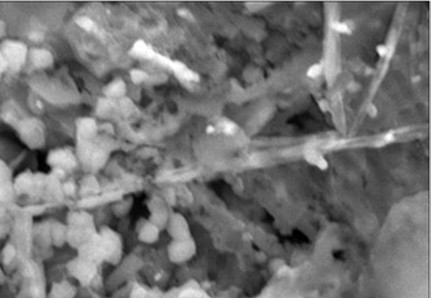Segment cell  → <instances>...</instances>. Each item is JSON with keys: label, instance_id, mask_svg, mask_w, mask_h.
Segmentation results:
<instances>
[{"label": "cell", "instance_id": "cell-1", "mask_svg": "<svg viewBox=\"0 0 431 298\" xmlns=\"http://www.w3.org/2000/svg\"><path fill=\"white\" fill-rule=\"evenodd\" d=\"M98 234L104 248V260L112 264L119 263L123 255V240L120 234L110 228H104Z\"/></svg>", "mask_w": 431, "mask_h": 298}, {"label": "cell", "instance_id": "cell-2", "mask_svg": "<svg viewBox=\"0 0 431 298\" xmlns=\"http://www.w3.org/2000/svg\"><path fill=\"white\" fill-rule=\"evenodd\" d=\"M196 254V243L192 237L184 240H172L168 245V258L172 263H186L194 258Z\"/></svg>", "mask_w": 431, "mask_h": 298}, {"label": "cell", "instance_id": "cell-3", "mask_svg": "<svg viewBox=\"0 0 431 298\" xmlns=\"http://www.w3.org/2000/svg\"><path fill=\"white\" fill-rule=\"evenodd\" d=\"M20 138L30 147H41L46 142L44 127L37 119H26L18 125Z\"/></svg>", "mask_w": 431, "mask_h": 298}, {"label": "cell", "instance_id": "cell-4", "mask_svg": "<svg viewBox=\"0 0 431 298\" xmlns=\"http://www.w3.org/2000/svg\"><path fill=\"white\" fill-rule=\"evenodd\" d=\"M0 52L4 56L7 65L11 67V68H14V70L20 68L22 64L26 61V59H28V55H29V50L26 48V45L22 44V42H18V41H6V42H3V46H2Z\"/></svg>", "mask_w": 431, "mask_h": 298}, {"label": "cell", "instance_id": "cell-5", "mask_svg": "<svg viewBox=\"0 0 431 298\" xmlns=\"http://www.w3.org/2000/svg\"><path fill=\"white\" fill-rule=\"evenodd\" d=\"M166 229L172 240H184L192 237L188 221L180 213H170Z\"/></svg>", "mask_w": 431, "mask_h": 298}, {"label": "cell", "instance_id": "cell-6", "mask_svg": "<svg viewBox=\"0 0 431 298\" xmlns=\"http://www.w3.org/2000/svg\"><path fill=\"white\" fill-rule=\"evenodd\" d=\"M68 270H70L71 275H74L78 281L84 282V284H88L94 277L97 267H96V263L80 256L78 259L71 262L70 266H68Z\"/></svg>", "mask_w": 431, "mask_h": 298}, {"label": "cell", "instance_id": "cell-7", "mask_svg": "<svg viewBox=\"0 0 431 298\" xmlns=\"http://www.w3.org/2000/svg\"><path fill=\"white\" fill-rule=\"evenodd\" d=\"M149 211H150V221L157 228L166 229L170 213L168 211L166 202L161 198H153L149 202Z\"/></svg>", "mask_w": 431, "mask_h": 298}, {"label": "cell", "instance_id": "cell-8", "mask_svg": "<svg viewBox=\"0 0 431 298\" xmlns=\"http://www.w3.org/2000/svg\"><path fill=\"white\" fill-rule=\"evenodd\" d=\"M28 57L30 59L33 65L37 67V68H48L50 65L54 64V56H52V53H50V50L41 49V48L32 49L30 52H29Z\"/></svg>", "mask_w": 431, "mask_h": 298}, {"label": "cell", "instance_id": "cell-9", "mask_svg": "<svg viewBox=\"0 0 431 298\" xmlns=\"http://www.w3.org/2000/svg\"><path fill=\"white\" fill-rule=\"evenodd\" d=\"M161 229L157 228L154 224H152L150 221H146L140 225V228L138 229V237L142 243L153 244L156 243L158 237H160Z\"/></svg>", "mask_w": 431, "mask_h": 298}, {"label": "cell", "instance_id": "cell-10", "mask_svg": "<svg viewBox=\"0 0 431 298\" xmlns=\"http://www.w3.org/2000/svg\"><path fill=\"white\" fill-rule=\"evenodd\" d=\"M76 128H78L80 138L84 140V142H89V140L93 139L96 135H97V123H96L93 119H90V117L78 120Z\"/></svg>", "mask_w": 431, "mask_h": 298}, {"label": "cell", "instance_id": "cell-11", "mask_svg": "<svg viewBox=\"0 0 431 298\" xmlns=\"http://www.w3.org/2000/svg\"><path fill=\"white\" fill-rule=\"evenodd\" d=\"M48 162L54 166H72L76 164V159L71 155V153L66 151V150H55V151H50V157H48Z\"/></svg>", "mask_w": 431, "mask_h": 298}, {"label": "cell", "instance_id": "cell-12", "mask_svg": "<svg viewBox=\"0 0 431 298\" xmlns=\"http://www.w3.org/2000/svg\"><path fill=\"white\" fill-rule=\"evenodd\" d=\"M304 159H306L308 164L314 165V166H316V168H320V169L322 170H326L329 168L328 159H326L325 155L322 154L321 151H318V150L310 149L304 151Z\"/></svg>", "mask_w": 431, "mask_h": 298}, {"label": "cell", "instance_id": "cell-13", "mask_svg": "<svg viewBox=\"0 0 431 298\" xmlns=\"http://www.w3.org/2000/svg\"><path fill=\"white\" fill-rule=\"evenodd\" d=\"M76 294V289L72 288L68 282H60L56 284L54 289L50 290V298H72Z\"/></svg>", "mask_w": 431, "mask_h": 298}, {"label": "cell", "instance_id": "cell-14", "mask_svg": "<svg viewBox=\"0 0 431 298\" xmlns=\"http://www.w3.org/2000/svg\"><path fill=\"white\" fill-rule=\"evenodd\" d=\"M126 83L124 80L122 79H116L114 82H110V85L106 86L104 93L108 98H122L123 95L126 94Z\"/></svg>", "mask_w": 431, "mask_h": 298}, {"label": "cell", "instance_id": "cell-15", "mask_svg": "<svg viewBox=\"0 0 431 298\" xmlns=\"http://www.w3.org/2000/svg\"><path fill=\"white\" fill-rule=\"evenodd\" d=\"M33 185V179H32V173L26 172V173L20 174L16 180V189L20 192H26L29 191Z\"/></svg>", "mask_w": 431, "mask_h": 298}, {"label": "cell", "instance_id": "cell-16", "mask_svg": "<svg viewBox=\"0 0 431 298\" xmlns=\"http://www.w3.org/2000/svg\"><path fill=\"white\" fill-rule=\"evenodd\" d=\"M172 65H174L172 68H174V71L176 72V75L180 76L182 79L198 80V75H196L194 71L188 70L184 64H182V63H174Z\"/></svg>", "mask_w": 431, "mask_h": 298}, {"label": "cell", "instance_id": "cell-17", "mask_svg": "<svg viewBox=\"0 0 431 298\" xmlns=\"http://www.w3.org/2000/svg\"><path fill=\"white\" fill-rule=\"evenodd\" d=\"M132 52L136 53L140 57H153V56H154L153 49H152L149 45L145 44L144 41H138V42L136 44V46H134Z\"/></svg>", "mask_w": 431, "mask_h": 298}, {"label": "cell", "instance_id": "cell-18", "mask_svg": "<svg viewBox=\"0 0 431 298\" xmlns=\"http://www.w3.org/2000/svg\"><path fill=\"white\" fill-rule=\"evenodd\" d=\"M50 236H52V240L55 241L56 244H62L64 243V240L67 239V229L62 225L56 224V226L54 229H50Z\"/></svg>", "mask_w": 431, "mask_h": 298}, {"label": "cell", "instance_id": "cell-19", "mask_svg": "<svg viewBox=\"0 0 431 298\" xmlns=\"http://www.w3.org/2000/svg\"><path fill=\"white\" fill-rule=\"evenodd\" d=\"M11 176H12V173H11L10 166L6 164L3 159H0V185L10 184Z\"/></svg>", "mask_w": 431, "mask_h": 298}, {"label": "cell", "instance_id": "cell-20", "mask_svg": "<svg viewBox=\"0 0 431 298\" xmlns=\"http://www.w3.org/2000/svg\"><path fill=\"white\" fill-rule=\"evenodd\" d=\"M148 78H149V75L146 74L145 71H142V70H132L131 71V79H132V82H134V83H136V85L144 83L145 80H148Z\"/></svg>", "mask_w": 431, "mask_h": 298}, {"label": "cell", "instance_id": "cell-21", "mask_svg": "<svg viewBox=\"0 0 431 298\" xmlns=\"http://www.w3.org/2000/svg\"><path fill=\"white\" fill-rule=\"evenodd\" d=\"M322 70H324V67H322L321 63H316V64L311 65L310 68H308L307 76L311 78V79H316V78H318V76L322 74Z\"/></svg>", "mask_w": 431, "mask_h": 298}, {"label": "cell", "instance_id": "cell-22", "mask_svg": "<svg viewBox=\"0 0 431 298\" xmlns=\"http://www.w3.org/2000/svg\"><path fill=\"white\" fill-rule=\"evenodd\" d=\"M333 29L341 33V34H350L352 31V29L348 26V23H344V22H334L333 23Z\"/></svg>", "mask_w": 431, "mask_h": 298}, {"label": "cell", "instance_id": "cell-23", "mask_svg": "<svg viewBox=\"0 0 431 298\" xmlns=\"http://www.w3.org/2000/svg\"><path fill=\"white\" fill-rule=\"evenodd\" d=\"M11 194H12V187H11L10 184L0 185V200H7V199H10Z\"/></svg>", "mask_w": 431, "mask_h": 298}, {"label": "cell", "instance_id": "cell-24", "mask_svg": "<svg viewBox=\"0 0 431 298\" xmlns=\"http://www.w3.org/2000/svg\"><path fill=\"white\" fill-rule=\"evenodd\" d=\"M130 298H146V290L140 286H136L134 290L131 292Z\"/></svg>", "mask_w": 431, "mask_h": 298}, {"label": "cell", "instance_id": "cell-25", "mask_svg": "<svg viewBox=\"0 0 431 298\" xmlns=\"http://www.w3.org/2000/svg\"><path fill=\"white\" fill-rule=\"evenodd\" d=\"M234 129H236V125L231 121H222V131L226 134H234Z\"/></svg>", "mask_w": 431, "mask_h": 298}, {"label": "cell", "instance_id": "cell-26", "mask_svg": "<svg viewBox=\"0 0 431 298\" xmlns=\"http://www.w3.org/2000/svg\"><path fill=\"white\" fill-rule=\"evenodd\" d=\"M7 67H8V65H7V61H6L4 56H3V53L0 52V74H2Z\"/></svg>", "mask_w": 431, "mask_h": 298}, {"label": "cell", "instance_id": "cell-27", "mask_svg": "<svg viewBox=\"0 0 431 298\" xmlns=\"http://www.w3.org/2000/svg\"><path fill=\"white\" fill-rule=\"evenodd\" d=\"M376 52L380 53V56L385 57L386 53H388V48H386V45H380V46L376 48Z\"/></svg>", "mask_w": 431, "mask_h": 298}, {"label": "cell", "instance_id": "cell-28", "mask_svg": "<svg viewBox=\"0 0 431 298\" xmlns=\"http://www.w3.org/2000/svg\"><path fill=\"white\" fill-rule=\"evenodd\" d=\"M376 113H378V112H376V105H370V106H368V114H370L371 117H376Z\"/></svg>", "mask_w": 431, "mask_h": 298}, {"label": "cell", "instance_id": "cell-29", "mask_svg": "<svg viewBox=\"0 0 431 298\" xmlns=\"http://www.w3.org/2000/svg\"><path fill=\"white\" fill-rule=\"evenodd\" d=\"M6 34V23L0 20V37H3Z\"/></svg>", "mask_w": 431, "mask_h": 298}, {"label": "cell", "instance_id": "cell-30", "mask_svg": "<svg viewBox=\"0 0 431 298\" xmlns=\"http://www.w3.org/2000/svg\"><path fill=\"white\" fill-rule=\"evenodd\" d=\"M2 278H3V275H2V270H0V281H2Z\"/></svg>", "mask_w": 431, "mask_h": 298}]
</instances>
